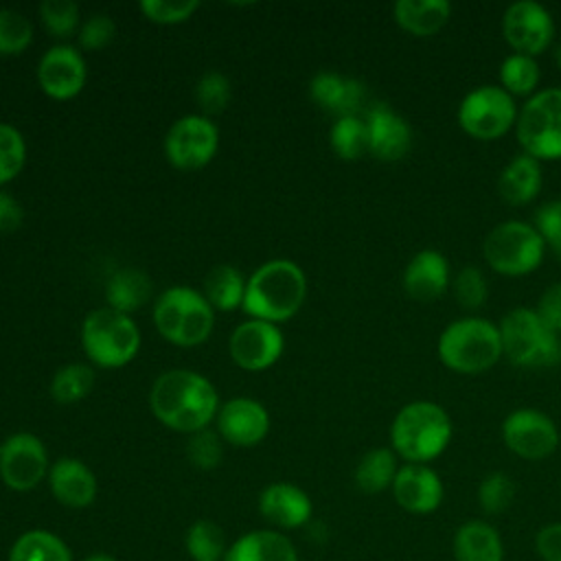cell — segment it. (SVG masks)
I'll return each instance as SVG.
<instances>
[{
  "mask_svg": "<svg viewBox=\"0 0 561 561\" xmlns=\"http://www.w3.org/2000/svg\"><path fill=\"white\" fill-rule=\"evenodd\" d=\"M149 403L160 423L175 432L195 434L215 419L219 397L199 373L175 368L156 379Z\"/></svg>",
  "mask_w": 561,
  "mask_h": 561,
  "instance_id": "1",
  "label": "cell"
},
{
  "mask_svg": "<svg viewBox=\"0 0 561 561\" xmlns=\"http://www.w3.org/2000/svg\"><path fill=\"white\" fill-rule=\"evenodd\" d=\"M454 425L449 414L434 401H410L392 419L390 449L412 465H430L449 445Z\"/></svg>",
  "mask_w": 561,
  "mask_h": 561,
  "instance_id": "2",
  "label": "cell"
},
{
  "mask_svg": "<svg viewBox=\"0 0 561 561\" xmlns=\"http://www.w3.org/2000/svg\"><path fill=\"white\" fill-rule=\"evenodd\" d=\"M307 296L305 272L287 259L263 263L245 283L243 311L254 320L283 322L289 320Z\"/></svg>",
  "mask_w": 561,
  "mask_h": 561,
  "instance_id": "3",
  "label": "cell"
},
{
  "mask_svg": "<svg viewBox=\"0 0 561 561\" xmlns=\"http://www.w3.org/2000/svg\"><path fill=\"white\" fill-rule=\"evenodd\" d=\"M436 351L438 359L454 373H484L502 357L500 327L478 316L458 318L443 329Z\"/></svg>",
  "mask_w": 561,
  "mask_h": 561,
  "instance_id": "4",
  "label": "cell"
},
{
  "mask_svg": "<svg viewBox=\"0 0 561 561\" xmlns=\"http://www.w3.org/2000/svg\"><path fill=\"white\" fill-rule=\"evenodd\" d=\"M502 355L519 368H552L561 362V337L535 309L515 307L500 320Z\"/></svg>",
  "mask_w": 561,
  "mask_h": 561,
  "instance_id": "5",
  "label": "cell"
},
{
  "mask_svg": "<svg viewBox=\"0 0 561 561\" xmlns=\"http://www.w3.org/2000/svg\"><path fill=\"white\" fill-rule=\"evenodd\" d=\"M153 320L162 337L178 346L202 344L213 331L210 302L191 287H171L156 300Z\"/></svg>",
  "mask_w": 561,
  "mask_h": 561,
  "instance_id": "6",
  "label": "cell"
},
{
  "mask_svg": "<svg viewBox=\"0 0 561 561\" xmlns=\"http://www.w3.org/2000/svg\"><path fill=\"white\" fill-rule=\"evenodd\" d=\"M81 344L88 357L103 368H118L134 359L140 346L136 322L112 307L94 309L81 327Z\"/></svg>",
  "mask_w": 561,
  "mask_h": 561,
  "instance_id": "7",
  "label": "cell"
},
{
  "mask_svg": "<svg viewBox=\"0 0 561 561\" xmlns=\"http://www.w3.org/2000/svg\"><path fill=\"white\" fill-rule=\"evenodd\" d=\"M515 134L524 153L541 160L561 158V88H543L517 112Z\"/></svg>",
  "mask_w": 561,
  "mask_h": 561,
  "instance_id": "8",
  "label": "cell"
},
{
  "mask_svg": "<svg viewBox=\"0 0 561 561\" xmlns=\"http://www.w3.org/2000/svg\"><path fill=\"white\" fill-rule=\"evenodd\" d=\"M546 243L535 226L522 219H506L493 226L482 243L484 261L500 274L522 276L539 267Z\"/></svg>",
  "mask_w": 561,
  "mask_h": 561,
  "instance_id": "9",
  "label": "cell"
},
{
  "mask_svg": "<svg viewBox=\"0 0 561 561\" xmlns=\"http://www.w3.org/2000/svg\"><path fill=\"white\" fill-rule=\"evenodd\" d=\"M517 112L513 94L502 85L484 83L462 96L458 105V123L469 136L478 140H493L515 125Z\"/></svg>",
  "mask_w": 561,
  "mask_h": 561,
  "instance_id": "10",
  "label": "cell"
},
{
  "mask_svg": "<svg viewBox=\"0 0 561 561\" xmlns=\"http://www.w3.org/2000/svg\"><path fill=\"white\" fill-rule=\"evenodd\" d=\"M502 440L524 460H543L559 447V430L546 412L519 408L502 421Z\"/></svg>",
  "mask_w": 561,
  "mask_h": 561,
  "instance_id": "11",
  "label": "cell"
},
{
  "mask_svg": "<svg viewBox=\"0 0 561 561\" xmlns=\"http://www.w3.org/2000/svg\"><path fill=\"white\" fill-rule=\"evenodd\" d=\"M219 131L204 116H184L171 125L164 138V153L169 162L182 171L206 167L217 153Z\"/></svg>",
  "mask_w": 561,
  "mask_h": 561,
  "instance_id": "12",
  "label": "cell"
},
{
  "mask_svg": "<svg viewBox=\"0 0 561 561\" xmlns=\"http://www.w3.org/2000/svg\"><path fill=\"white\" fill-rule=\"evenodd\" d=\"M502 35L515 53L535 57L554 37L552 13L537 0H515L504 9Z\"/></svg>",
  "mask_w": 561,
  "mask_h": 561,
  "instance_id": "13",
  "label": "cell"
},
{
  "mask_svg": "<svg viewBox=\"0 0 561 561\" xmlns=\"http://www.w3.org/2000/svg\"><path fill=\"white\" fill-rule=\"evenodd\" d=\"M46 473L48 454L35 434L18 432L0 445V478L9 489L31 491Z\"/></svg>",
  "mask_w": 561,
  "mask_h": 561,
  "instance_id": "14",
  "label": "cell"
},
{
  "mask_svg": "<svg viewBox=\"0 0 561 561\" xmlns=\"http://www.w3.org/2000/svg\"><path fill=\"white\" fill-rule=\"evenodd\" d=\"M283 333L265 320H248L230 335V355L245 370H265L283 353Z\"/></svg>",
  "mask_w": 561,
  "mask_h": 561,
  "instance_id": "15",
  "label": "cell"
},
{
  "mask_svg": "<svg viewBox=\"0 0 561 561\" xmlns=\"http://www.w3.org/2000/svg\"><path fill=\"white\" fill-rule=\"evenodd\" d=\"M390 489L394 502L410 515H430L445 497L443 480L430 465H401Z\"/></svg>",
  "mask_w": 561,
  "mask_h": 561,
  "instance_id": "16",
  "label": "cell"
},
{
  "mask_svg": "<svg viewBox=\"0 0 561 561\" xmlns=\"http://www.w3.org/2000/svg\"><path fill=\"white\" fill-rule=\"evenodd\" d=\"M364 121L368 127V151L383 160L394 162L401 160L412 145V129L403 116H399L386 103H373L364 112Z\"/></svg>",
  "mask_w": 561,
  "mask_h": 561,
  "instance_id": "17",
  "label": "cell"
},
{
  "mask_svg": "<svg viewBox=\"0 0 561 561\" xmlns=\"http://www.w3.org/2000/svg\"><path fill=\"white\" fill-rule=\"evenodd\" d=\"M37 81L48 96L59 101L72 99L85 83V61L79 50L68 44L53 46L39 59Z\"/></svg>",
  "mask_w": 561,
  "mask_h": 561,
  "instance_id": "18",
  "label": "cell"
},
{
  "mask_svg": "<svg viewBox=\"0 0 561 561\" xmlns=\"http://www.w3.org/2000/svg\"><path fill=\"white\" fill-rule=\"evenodd\" d=\"M219 434L239 447H252L261 443L270 430V414L267 410L248 397L230 399L219 410Z\"/></svg>",
  "mask_w": 561,
  "mask_h": 561,
  "instance_id": "19",
  "label": "cell"
},
{
  "mask_svg": "<svg viewBox=\"0 0 561 561\" xmlns=\"http://www.w3.org/2000/svg\"><path fill=\"white\" fill-rule=\"evenodd\" d=\"M403 289L412 300L432 302L440 298L449 285V263L447 259L434 250H419L405 265L401 276Z\"/></svg>",
  "mask_w": 561,
  "mask_h": 561,
  "instance_id": "20",
  "label": "cell"
},
{
  "mask_svg": "<svg viewBox=\"0 0 561 561\" xmlns=\"http://www.w3.org/2000/svg\"><path fill=\"white\" fill-rule=\"evenodd\" d=\"M261 515L278 528H300L311 519V497L291 482H274L259 495Z\"/></svg>",
  "mask_w": 561,
  "mask_h": 561,
  "instance_id": "21",
  "label": "cell"
},
{
  "mask_svg": "<svg viewBox=\"0 0 561 561\" xmlns=\"http://www.w3.org/2000/svg\"><path fill=\"white\" fill-rule=\"evenodd\" d=\"M311 99L327 112L340 116H359L366 112V88L362 81L331 70L318 72L309 83Z\"/></svg>",
  "mask_w": 561,
  "mask_h": 561,
  "instance_id": "22",
  "label": "cell"
},
{
  "mask_svg": "<svg viewBox=\"0 0 561 561\" xmlns=\"http://www.w3.org/2000/svg\"><path fill=\"white\" fill-rule=\"evenodd\" d=\"M48 484L55 500L70 508L90 506L99 491L94 473L77 458H59L48 471Z\"/></svg>",
  "mask_w": 561,
  "mask_h": 561,
  "instance_id": "23",
  "label": "cell"
},
{
  "mask_svg": "<svg viewBox=\"0 0 561 561\" xmlns=\"http://www.w3.org/2000/svg\"><path fill=\"white\" fill-rule=\"evenodd\" d=\"M454 561H504V539L486 519L462 522L451 539Z\"/></svg>",
  "mask_w": 561,
  "mask_h": 561,
  "instance_id": "24",
  "label": "cell"
},
{
  "mask_svg": "<svg viewBox=\"0 0 561 561\" xmlns=\"http://www.w3.org/2000/svg\"><path fill=\"white\" fill-rule=\"evenodd\" d=\"M224 561H298V550L287 535L261 528L250 530L230 543Z\"/></svg>",
  "mask_w": 561,
  "mask_h": 561,
  "instance_id": "25",
  "label": "cell"
},
{
  "mask_svg": "<svg viewBox=\"0 0 561 561\" xmlns=\"http://www.w3.org/2000/svg\"><path fill=\"white\" fill-rule=\"evenodd\" d=\"M543 184L541 162L528 153H517L504 164L497 178V193L506 204L522 206L537 197Z\"/></svg>",
  "mask_w": 561,
  "mask_h": 561,
  "instance_id": "26",
  "label": "cell"
},
{
  "mask_svg": "<svg viewBox=\"0 0 561 561\" xmlns=\"http://www.w3.org/2000/svg\"><path fill=\"white\" fill-rule=\"evenodd\" d=\"M392 15L403 31L427 37L447 24L451 4L447 0H397Z\"/></svg>",
  "mask_w": 561,
  "mask_h": 561,
  "instance_id": "27",
  "label": "cell"
},
{
  "mask_svg": "<svg viewBox=\"0 0 561 561\" xmlns=\"http://www.w3.org/2000/svg\"><path fill=\"white\" fill-rule=\"evenodd\" d=\"M9 561H72V552L59 535L33 528L13 541Z\"/></svg>",
  "mask_w": 561,
  "mask_h": 561,
  "instance_id": "28",
  "label": "cell"
},
{
  "mask_svg": "<svg viewBox=\"0 0 561 561\" xmlns=\"http://www.w3.org/2000/svg\"><path fill=\"white\" fill-rule=\"evenodd\" d=\"M399 471L397 454L390 447H375L362 456L355 467V484L359 491L375 495L392 486Z\"/></svg>",
  "mask_w": 561,
  "mask_h": 561,
  "instance_id": "29",
  "label": "cell"
},
{
  "mask_svg": "<svg viewBox=\"0 0 561 561\" xmlns=\"http://www.w3.org/2000/svg\"><path fill=\"white\" fill-rule=\"evenodd\" d=\"M149 294H151V280L142 270H136V267H123L114 272L105 289L110 307L121 313L134 311L140 305H145Z\"/></svg>",
  "mask_w": 561,
  "mask_h": 561,
  "instance_id": "30",
  "label": "cell"
},
{
  "mask_svg": "<svg viewBox=\"0 0 561 561\" xmlns=\"http://www.w3.org/2000/svg\"><path fill=\"white\" fill-rule=\"evenodd\" d=\"M243 296H245V280L237 267L224 263V265H215L206 274L204 298L210 302V307L230 311L243 305Z\"/></svg>",
  "mask_w": 561,
  "mask_h": 561,
  "instance_id": "31",
  "label": "cell"
},
{
  "mask_svg": "<svg viewBox=\"0 0 561 561\" xmlns=\"http://www.w3.org/2000/svg\"><path fill=\"white\" fill-rule=\"evenodd\" d=\"M541 79V70L535 57L522 55V53H511L508 57L502 59L500 64V85L508 94H519V96H533L535 88Z\"/></svg>",
  "mask_w": 561,
  "mask_h": 561,
  "instance_id": "32",
  "label": "cell"
},
{
  "mask_svg": "<svg viewBox=\"0 0 561 561\" xmlns=\"http://www.w3.org/2000/svg\"><path fill=\"white\" fill-rule=\"evenodd\" d=\"M184 546L193 561H224L228 550L224 530L210 519L193 522L184 535Z\"/></svg>",
  "mask_w": 561,
  "mask_h": 561,
  "instance_id": "33",
  "label": "cell"
},
{
  "mask_svg": "<svg viewBox=\"0 0 561 561\" xmlns=\"http://www.w3.org/2000/svg\"><path fill=\"white\" fill-rule=\"evenodd\" d=\"M331 147L342 160H357L368 151V127L364 116H340L331 127Z\"/></svg>",
  "mask_w": 561,
  "mask_h": 561,
  "instance_id": "34",
  "label": "cell"
},
{
  "mask_svg": "<svg viewBox=\"0 0 561 561\" xmlns=\"http://www.w3.org/2000/svg\"><path fill=\"white\" fill-rule=\"evenodd\" d=\"M94 386V370L85 364H68L59 368L50 383V394L57 403H75Z\"/></svg>",
  "mask_w": 561,
  "mask_h": 561,
  "instance_id": "35",
  "label": "cell"
},
{
  "mask_svg": "<svg viewBox=\"0 0 561 561\" xmlns=\"http://www.w3.org/2000/svg\"><path fill=\"white\" fill-rule=\"evenodd\" d=\"M515 500V482L504 471L486 473L478 484V504L484 515H502Z\"/></svg>",
  "mask_w": 561,
  "mask_h": 561,
  "instance_id": "36",
  "label": "cell"
},
{
  "mask_svg": "<svg viewBox=\"0 0 561 561\" xmlns=\"http://www.w3.org/2000/svg\"><path fill=\"white\" fill-rule=\"evenodd\" d=\"M33 39L31 22L11 9H0V55H18Z\"/></svg>",
  "mask_w": 561,
  "mask_h": 561,
  "instance_id": "37",
  "label": "cell"
},
{
  "mask_svg": "<svg viewBox=\"0 0 561 561\" xmlns=\"http://www.w3.org/2000/svg\"><path fill=\"white\" fill-rule=\"evenodd\" d=\"M39 15L53 37H70L79 24V7L72 0H46L39 4Z\"/></svg>",
  "mask_w": 561,
  "mask_h": 561,
  "instance_id": "38",
  "label": "cell"
},
{
  "mask_svg": "<svg viewBox=\"0 0 561 561\" xmlns=\"http://www.w3.org/2000/svg\"><path fill=\"white\" fill-rule=\"evenodd\" d=\"M24 158L26 147L22 134L11 125L0 123V184L13 180L22 171Z\"/></svg>",
  "mask_w": 561,
  "mask_h": 561,
  "instance_id": "39",
  "label": "cell"
},
{
  "mask_svg": "<svg viewBox=\"0 0 561 561\" xmlns=\"http://www.w3.org/2000/svg\"><path fill=\"white\" fill-rule=\"evenodd\" d=\"M454 294H456V300L465 309L482 307L486 300V294H489L486 276L482 274V270L476 265L460 267L454 278Z\"/></svg>",
  "mask_w": 561,
  "mask_h": 561,
  "instance_id": "40",
  "label": "cell"
},
{
  "mask_svg": "<svg viewBox=\"0 0 561 561\" xmlns=\"http://www.w3.org/2000/svg\"><path fill=\"white\" fill-rule=\"evenodd\" d=\"M197 103L202 105L204 112L208 114H219L226 110L228 101H230V83L228 79L217 72V70H210L206 72L199 83H197Z\"/></svg>",
  "mask_w": 561,
  "mask_h": 561,
  "instance_id": "41",
  "label": "cell"
},
{
  "mask_svg": "<svg viewBox=\"0 0 561 561\" xmlns=\"http://www.w3.org/2000/svg\"><path fill=\"white\" fill-rule=\"evenodd\" d=\"M199 7L197 0H142L140 11L145 18L158 24H178L193 15V11Z\"/></svg>",
  "mask_w": 561,
  "mask_h": 561,
  "instance_id": "42",
  "label": "cell"
},
{
  "mask_svg": "<svg viewBox=\"0 0 561 561\" xmlns=\"http://www.w3.org/2000/svg\"><path fill=\"white\" fill-rule=\"evenodd\" d=\"M535 228L543 243L561 261V199H550L535 210Z\"/></svg>",
  "mask_w": 561,
  "mask_h": 561,
  "instance_id": "43",
  "label": "cell"
},
{
  "mask_svg": "<svg viewBox=\"0 0 561 561\" xmlns=\"http://www.w3.org/2000/svg\"><path fill=\"white\" fill-rule=\"evenodd\" d=\"M186 454L195 467L213 469L221 460V443L215 432L199 430L191 436V440L186 445Z\"/></svg>",
  "mask_w": 561,
  "mask_h": 561,
  "instance_id": "44",
  "label": "cell"
},
{
  "mask_svg": "<svg viewBox=\"0 0 561 561\" xmlns=\"http://www.w3.org/2000/svg\"><path fill=\"white\" fill-rule=\"evenodd\" d=\"M114 33H116V26H114L112 18L105 13H94L92 18H88L83 22V26L79 31V42L88 50H99L114 39Z\"/></svg>",
  "mask_w": 561,
  "mask_h": 561,
  "instance_id": "45",
  "label": "cell"
},
{
  "mask_svg": "<svg viewBox=\"0 0 561 561\" xmlns=\"http://www.w3.org/2000/svg\"><path fill=\"white\" fill-rule=\"evenodd\" d=\"M535 311L552 331H561V280L548 285L541 291Z\"/></svg>",
  "mask_w": 561,
  "mask_h": 561,
  "instance_id": "46",
  "label": "cell"
},
{
  "mask_svg": "<svg viewBox=\"0 0 561 561\" xmlns=\"http://www.w3.org/2000/svg\"><path fill=\"white\" fill-rule=\"evenodd\" d=\"M535 552L541 561H561V522H550L537 530Z\"/></svg>",
  "mask_w": 561,
  "mask_h": 561,
  "instance_id": "47",
  "label": "cell"
},
{
  "mask_svg": "<svg viewBox=\"0 0 561 561\" xmlns=\"http://www.w3.org/2000/svg\"><path fill=\"white\" fill-rule=\"evenodd\" d=\"M20 204L4 191H0V232H11L22 224Z\"/></svg>",
  "mask_w": 561,
  "mask_h": 561,
  "instance_id": "48",
  "label": "cell"
},
{
  "mask_svg": "<svg viewBox=\"0 0 561 561\" xmlns=\"http://www.w3.org/2000/svg\"><path fill=\"white\" fill-rule=\"evenodd\" d=\"M81 561H118V559L112 557V554H107V552H92V554L83 557Z\"/></svg>",
  "mask_w": 561,
  "mask_h": 561,
  "instance_id": "49",
  "label": "cell"
},
{
  "mask_svg": "<svg viewBox=\"0 0 561 561\" xmlns=\"http://www.w3.org/2000/svg\"><path fill=\"white\" fill-rule=\"evenodd\" d=\"M552 55H554V64L561 68V42L554 46V53H552Z\"/></svg>",
  "mask_w": 561,
  "mask_h": 561,
  "instance_id": "50",
  "label": "cell"
}]
</instances>
